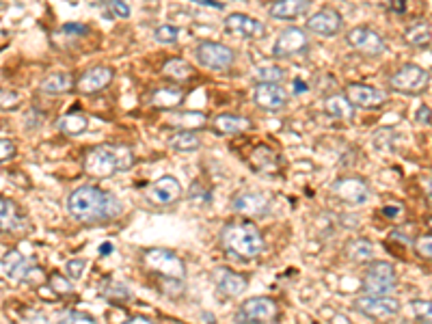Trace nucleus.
I'll return each mask as SVG.
<instances>
[{"instance_id":"nucleus-48","label":"nucleus","mask_w":432,"mask_h":324,"mask_svg":"<svg viewBox=\"0 0 432 324\" xmlns=\"http://www.w3.org/2000/svg\"><path fill=\"white\" fill-rule=\"evenodd\" d=\"M415 122H417V124H430V122H432V111H430L428 106H421V108H419Z\"/></svg>"},{"instance_id":"nucleus-22","label":"nucleus","mask_w":432,"mask_h":324,"mask_svg":"<svg viewBox=\"0 0 432 324\" xmlns=\"http://www.w3.org/2000/svg\"><path fill=\"white\" fill-rule=\"evenodd\" d=\"M311 7V0H275L268 5V16L273 20H296Z\"/></svg>"},{"instance_id":"nucleus-12","label":"nucleus","mask_w":432,"mask_h":324,"mask_svg":"<svg viewBox=\"0 0 432 324\" xmlns=\"http://www.w3.org/2000/svg\"><path fill=\"white\" fill-rule=\"evenodd\" d=\"M346 43L355 52L363 54V57H381V54L385 52V48H387L383 37L378 35L376 31L367 28V26H357V28L348 31Z\"/></svg>"},{"instance_id":"nucleus-37","label":"nucleus","mask_w":432,"mask_h":324,"mask_svg":"<svg viewBox=\"0 0 432 324\" xmlns=\"http://www.w3.org/2000/svg\"><path fill=\"white\" fill-rule=\"evenodd\" d=\"M381 214L385 216L387 221H392V223H398V221H402L404 219V214H406V207L400 203V201H389V203H385L383 207H381Z\"/></svg>"},{"instance_id":"nucleus-26","label":"nucleus","mask_w":432,"mask_h":324,"mask_svg":"<svg viewBox=\"0 0 432 324\" xmlns=\"http://www.w3.org/2000/svg\"><path fill=\"white\" fill-rule=\"evenodd\" d=\"M57 128L65 134V136H80L87 132L89 128V119L87 115H82L80 111H70L65 115H61L57 119Z\"/></svg>"},{"instance_id":"nucleus-36","label":"nucleus","mask_w":432,"mask_h":324,"mask_svg":"<svg viewBox=\"0 0 432 324\" xmlns=\"http://www.w3.org/2000/svg\"><path fill=\"white\" fill-rule=\"evenodd\" d=\"M48 288H50L54 294H59V296H68V294L74 292L72 281H70L65 275H61V273H50V277H48Z\"/></svg>"},{"instance_id":"nucleus-13","label":"nucleus","mask_w":432,"mask_h":324,"mask_svg":"<svg viewBox=\"0 0 432 324\" xmlns=\"http://www.w3.org/2000/svg\"><path fill=\"white\" fill-rule=\"evenodd\" d=\"M288 91L279 82H257L253 89V102L261 108V111H281L288 106Z\"/></svg>"},{"instance_id":"nucleus-50","label":"nucleus","mask_w":432,"mask_h":324,"mask_svg":"<svg viewBox=\"0 0 432 324\" xmlns=\"http://www.w3.org/2000/svg\"><path fill=\"white\" fill-rule=\"evenodd\" d=\"M421 186H423V193H426L428 201L432 203V178H426V180L421 182Z\"/></svg>"},{"instance_id":"nucleus-15","label":"nucleus","mask_w":432,"mask_h":324,"mask_svg":"<svg viewBox=\"0 0 432 324\" xmlns=\"http://www.w3.org/2000/svg\"><path fill=\"white\" fill-rule=\"evenodd\" d=\"M342 26H344L342 16H340L335 9H331V7L320 9V11L313 14V16L307 20V24H305V28H307L309 33H315V35H320V37H333V35H338V33L342 31Z\"/></svg>"},{"instance_id":"nucleus-51","label":"nucleus","mask_w":432,"mask_h":324,"mask_svg":"<svg viewBox=\"0 0 432 324\" xmlns=\"http://www.w3.org/2000/svg\"><path fill=\"white\" fill-rule=\"evenodd\" d=\"M193 3L205 5V7H214V9H223V3H216V0H193Z\"/></svg>"},{"instance_id":"nucleus-4","label":"nucleus","mask_w":432,"mask_h":324,"mask_svg":"<svg viewBox=\"0 0 432 324\" xmlns=\"http://www.w3.org/2000/svg\"><path fill=\"white\" fill-rule=\"evenodd\" d=\"M141 264L145 270H149L153 275H160L167 281H182L186 277L184 259L171 249H160V247L145 249L141 255Z\"/></svg>"},{"instance_id":"nucleus-1","label":"nucleus","mask_w":432,"mask_h":324,"mask_svg":"<svg viewBox=\"0 0 432 324\" xmlns=\"http://www.w3.org/2000/svg\"><path fill=\"white\" fill-rule=\"evenodd\" d=\"M68 212L72 219L85 225H102L111 223L122 216L124 207L119 199L99 186H80L68 197Z\"/></svg>"},{"instance_id":"nucleus-54","label":"nucleus","mask_w":432,"mask_h":324,"mask_svg":"<svg viewBox=\"0 0 432 324\" xmlns=\"http://www.w3.org/2000/svg\"><path fill=\"white\" fill-rule=\"evenodd\" d=\"M130 322H149L147 315H130Z\"/></svg>"},{"instance_id":"nucleus-41","label":"nucleus","mask_w":432,"mask_h":324,"mask_svg":"<svg viewBox=\"0 0 432 324\" xmlns=\"http://www.w3.org/2000/svg\"><path fill=\"white\" fill-rule=\"evenodd\" d=\"M85 266H87V261H85V259H80V257L70 259V261L65 264V273H68V277H70V279H74V281H80V279H82V275H85Z\"/></svg>"},{"instance_id":"nucleus-10","label":"nucleus","mask_w":432,"mask_h":324,"mask_svg":"<svg viewBox=\"0 0 432 324\" xmlns=\"http://www.w3.org/2000/svg\"><path fill=\"white\" fill-rule=\"evenodd\" d=\"M279 318V307L273 298L268 296H253L244 301L234 315L236 322H277Z\"/></svg>"},{"instance_id":"nucleus-6","label":"nucleus","mask_w":432,"mask_h":324,"mask_svg":"<svg viewBox=\"0 0 432 324\" xmlns=\"http://www.w3.org/2000/svg\"><path fill=\"white\" fill-rule=\"evenodd\" d=\"M355 309L365 315V318H372V320H389L394 315L400 313L402 305L398 298H394L392 294H365V296H359L355 298Z\"/></svg>"},{"instance_id":"nucleus-46","label":"nucleus","mask_w":432,"mask_h":324,"mask_svg":"<svg viewBox=\"0 0 432 324\" xmlns=\"http://www.w3.org/2000/svg\"><path fill=\"white\" fill-rule=\"evenodd\" d=\"M108 5H111V9L115 11V16H119V18H124V20L130 18V14H132L130 7L124 3V0H111V3H108Z\"/></svg>"},{"instance_id":"nucleus-35","label":"nucleus","mask_w":432,"mask_h":324,"mask_svg":"<svg viewBox=\"0 0 432 324\" xmlns=\"http://www.w3.org/2000/svg\"><path fill=\"white\" fill-rule=\"evenodd\" d=\"M20 221V214H18V207L11 199L3 197L0 199V227H3V232H11L16 227V223Z\"/></svg>"},{"instance_id":"nucleus-38","label":"nucleus","mask_w":432,"mask_h":324,"mask_svg":"<svg viewBox=\"0 0 432 324\" xmlns=\"http://www.w3.org/2000/svg\"><path fill=\"white\" fill-rule=\"evenodd\" d=\"M411 309H413V313H415L417 320H421V322H432V301L415 298V301H411Z\"/></svg>"},{"instance_id":"nucleus-47","label":"nucleus","mask_w":432,"mask_h":324,"mask_svg":"<svg viewBox=\"0 0 432 324\" xmlns=\"http://www.w3.org/2000/svg\"><path fill=\"white\" fill-rule=\"evenodd\" d=\"M61 33H65V35H87V26L85 24H65L63 28H61Z\"/></svg>"},{"instance_id":"nucleus-17","label":"nucleus","mask_w":432,"mask_h":324,"mask_svg":"<svg viewBox=\"0 0 432 324\" xmlns=\"http://www.w3.org/2000/svg\"><path fill=\"white\" fill-rule=\"evenodd\" d=\"M268 207H270V199L264 193H255V190H242L232 199V210L242 216H261L268 212Z\"/></svg>"},{"instance_id":"nucleus-21","label":"nucleus","mask_w":432,"mask_h":324,"mask_svg":"<svg viewBox=\"0 0 432 324\" xmlns=\"http://www.w3.org/2000/svg\"><path fill=\"white\" fill-rule=\"evenodd\" d=\"M225 28H227V33L244 37V39H261L266 35V24L255 20V18H249L244 14L227 16L225 18Z\"/></svg>"},{"instance_id":"nucleus-42","label":"nucleus","mask_w":432,"mask_h":324,"mask_svg":"<svg viewBox=\"0 0 432 324\" xmlns=\"http://www.w3.org/2000/svg\"><path fill=\"white\" fill-rule=\"evenodd\" d=\"M413 247H415V253H417L419 257L432 261V234H430V236H419V238L413 242Z\"/></svg>"},{"instance_id":"nucleus-39","label":"nucleus","mask_w":432,"mask_h":324,"mask_svg":"<svg viewBox=\"0 0 432 324\" xmlns=\"http://www.w3.org/2000/svg\"><path fill=\"white\" fill-rule=\"evenodd\" d=\"M153 37H156V41H160V43H173V41H178V37H180V28H176V26H171V24H162V26L156 28Z\"/></svg>"},{"instance_id":"nucleus-19","label":"nucleus","mask_w":432,"mask_h":324,"mask_svg":"<svg viewBox=\"0 0 432 324\" xmlns=\"http://www.w3.org/2000/svg\"><path fill=\"white\" fill-rule=\"evenodd\" d=\"M346 95L357 108H367V111H372V108H381L387 102L385 91L376 89V87H367V85H355V82L346 87Z\"/></svg>"},{"instance_id":"nucleus-45","label":"nucleus","mask_w":432,"mask_h":324,"mask_svg":"<svg viewBox=\"0 0 432 324\" xmlns=\"http://www.w3.org/2000/svg\"><path fill=\"white\" fill-rule=\"evenodd\" d=\"M0 149H3V151H0V160H3V162H9V160L16 158V143L3 139V143H0Z\"/></svg>"},{"instance_id":"nucleus-9","label":"nucleus","mask_w":432,"mask_h":324,"mask_svg":"<svg viewBox=\"0 0 432 324\" xmlns=\"http://www.w3.org/2000/svg\"><path fill=\"white\" fill-rule=\"evenodd\" d=\"M331 195L346 205H365L372 197V188L363 178L344 176L331 184Z\"/></svg>"},{"instance_id":"nucleus-11","label":"nucleus","mask_w":432,"mask_h":324,"mask_svg":"<svg viewBox=\"0 0 432 324\" xmlns=\"http://www.w3.org/2000/svg\"><path fill=\"white\" fill-rule=\"evenodd\" d=\"M182 197V184L173 176H162L145 190V201L153 207H169Z\"/></svg>"},{"instance_id":"nucleus-30","label":"nucleus","mask_w":432,"mask_h":324,"mask_svg":"<svg viewBox=\"0 0 432 324\" xmlns=\"http://www.w3.org/2000/svg\"><path fill=\"white\" fill-rule=\"evenodd\" d=\"M165 124L171 126V128H176V130H199V128H203L207 124V117L203 113L186 111V113L171 115Z\"/></svg>"},{"instance_id":"nucleus-18","label":"nucleus","mask_w":432,"mask_h":324,"mask_svg":"<svg viewBox=\"0 0 432 324\" xmlns=\"http://www.w3.org/2000/svg\"><path fill=\"white\" fill-rule=\"evenodd\" d=\"M212 279L216 284V290H219L223 296H230V298H238L240 294L247 292V286H249V279L244 275H238L230 268H216L212 273Z\"/></svg>"},{"instance_id":"nucleus-8","label":"nucleus","mask_w":432,"mask_h":324,"mask_svg":"<svg viewBox=\"0 0 432 324\" xmlns=\"http://www.w3.org/2000/svg\"><path fill=\"white\" fill-rule=\"evenodd\" d=\"M195 54H197L199 65H203L212 72H225L236 61L234 50L227 48L225 43H219V41H201L197 45Z\"/></svg>"},{"instance_id":"nucleus-5","label":"nucleus","mask_w":432,"mask_h":324,"mask_svg":"<svg viewBox=\"0 0 432 324\" xmlns=\"http://www.w3.org/2000/svg\"><path fill=\"white\" fill-rule=\"evenodd\" d=\"M361 288L365 294H394L398 290V275L396 268L389 261H369L363 273Z\"/></svg>"},{"instance_id":"nucleus-31","label":"nucleus","mask_w":432,"mask_h":324,"mask_svg":"<svg viewBox=\"0 0 432 324\" xmlns=\"http://www.w3.org/2000/svg\"><path fill=\"white\" fill-rule=\"evenodd\" d=\"M167 143L173 151H184V153L197 151L201 147V139L199 134H195V130H176Z\"/></svg>"},{"instance_id":"nucleus-55","label":"nucleus","mask_w":432,"mask_h":324,"mask_svg":"<svg viewBox=\"0 0 432 324\" xmlns=\"http://www.w3.org/2000/svg\"><path fill=\"white\" fill-rule=\"evenodd\" d=\"M423 223H426V227L432 232V216H426V221H423Z\"/></svg>"},{"instance_id":"nucleus-44","label":"nucleus","mask_w":432,"mask_h":324,"mask_svg":"<svg viewBox=\"0 0 432 324\" xmlns=\"http://www.w3.org/2000/svg\"><path fill=\"white\" fill-rule=\"evenodd\" d=\"M20 95L16 93V91H3L0 93V106H3V111H14V108H18L20 106Z\"/></svg>"},{"instance_id":"nucleus-27","label":"nucleus","mask_w":432,"mask_h":324,"mask_svg":"<svg viewBox=\"0 0 432 324\" xmlns=\"http://www.w3.org/2000/svg\"><path fill=\"white\" fill-rule=\"evenodd\" d=\"M76 87V80L72 74L68 72H57V74H50L41 80L39 89L43 93H50V95H59V93H68Z\"/></svg>"},{"instance_id":"nucleus-14","label":"nucleus","mask_w":432,"mask_h":324,"mask_svg":"<svg viewBox=\"0 0 432 324\" xmlns=\"http://www.w3.org/2000/svg\"><path fill=\"white\" fill-rule=\"evenodd\" d=\"M307 45H309L307 33H305L303 28L292 26V28H286V31L277 37V41H275V45H273V54H275L277 59H288V57H294V54L303 52Z\"/></svg>"},{"instance_id":"nucleus-52","label":"nucleus","mask_w":432,"mask_h":324,"mask_svg":"<svg viewBox=\"0 0 432 324\" xmlns=\"http://www.w3.org/2000/svg\"><path fill=\"white\" fill-rule=\"evenodd\" d=\"M111 253H113V244L111 242H104L99 247V255H111Z\"/></svg>"},{"instance_id":"nucleus-24","label":"nucleus","mask_w":432,"mask_h":324,"mask_svg":"<svg viewBox=\"0 0 432 324\" xmlns=\"http://www.w3.org/2000/svg\"><path fill=\"white\" fill-rule=\"evenodd\" d=\"M324 113H327L329 117L333 119H352L355 117V104L348 99L346 93H333L329 95L327 99H324Z\"/></svg>"},{"instance_id":"nucleus-16","label":"nucleus","mask_w":432,"mask_h":324,"mask_svg":"<svg viewBox=\"0 0 432 324\" xmlns=\"http://www.w3.org/2000/svg\"><path fill=\"white\" fill-rule=\"evenodd\" d=\"M35 273V261L20 251L11 249L3 255V275L11 281H26Z\"/></svg>"},{"instance_id":"nucleus-34","label":"nucleus","mask_w":432,"mask_h":324,"mask_svg":"<svg viewBox=\"0 0 432 324\" xmlns=\"http://www.w3.org/2000/svg\"><path fill=\"white\" fill-rule=\"evenodd\" d=\"M99 292H102L104 298L113 301V303H128V301H132V290H130L126 284H119V281H115V279L102 281Z\"/></svg>"},{"instance_id":"nucleus-29","label":"nucleus","mask_w":432,"mask_h":324,"mask_svg":"<svg viewBox=\"0 0 432 324\" xmlns=\"http://www.w3.org/2000/svg\"><path fill=\"white\" fill-rule=\"evenodd\" d=\"M404 41L411 48H428L432 41V28L426 20H417L413 22L406 31H404Z\"/></svg>"},{"instance_id":"nucleus-2","label":"nucleus","mask_w":432,"mask_h":324,"mask_svg":"<svg viewBox=\"0 0 432 324\" xmlns=\"http://www.w3.org/2000/svg\"><path fill=\"white\" fill-rule=\"evenodd\" d=\"M134 165V151L128 145H95L89 147L82 158V169L89 178L106 180L117 173L130 171Z\"/></svg>"},{"instance_id":"nucleus-33","label":"nucleus","mask_w":432,"mask_h":324,"mask_svg":"<svg viewBox=\"0 0 432 324\" xmlns=\"http://www.w3.org/2000/svg\"><path fill=\"white\" fill-rule=\"evenodd\" d=\"M346 255L355 264H369L372 257H374V244L369 240H365V238L350 240L348 247H346Z\"/></svg>"},{"instance_id":"nucleus-23","label":"nucleus","mask_w":432,"mask_h":324,"mask_svg":"<svg viewBox=\"0 0 432 324\" xmlns=\"http://www.w3.org/2000/svg\"><path fill=\"white\" fill-rule=\"evenodd\" d=\"M212 128L214 132L219 134H225V136H232V134H242L247 130L253 128V122L244 115H232V113H225V115H216L212 119Z\"/></svg>"},{"instance_id":"nucleus-32","label":"nucleus","mask_w":432,"mask_h":324,"mask_svg":"<svg viewBox=\"0 0 432 324\" xmlns=\"http://www.w3.org/2000/svg\"><path fill=\"white\" fill-rule=\"evenodd\" d=\"M162 76L182 85V82H188L195 76V70L184 59H169V61H165V65H162Z\"/></svg>"},{"instance_id":"nucleus-43","label":"nucleus","mask_w":432,"mask_h":324,"mask_svg":"<svg viewBox=\"0 0 432 324\" xmlns=\"http://www.w3.org/2000/svg\"><path fill=\"white\" fill-rule=\"evenodd\" d=\"M59 320H61V322H87V324L95 322V318H93L91 313H87V311H76V309L61 313Z\"/></svg>"},{"instance_id":"nucleus-3","label":"nucleus","mask_w":432,"mask_h":324,"mask_svg":"<svg viewBox=\"0 0 432 324\" xmlns=\"http://www.w3.org/2000/svg\"><path fill=\"white\" fill-rule=\"evenodd\" d=\"M221 244L232 257L249 261L264 251V236L251 221H232L221 230Z\"/></svg>"},{"instance_id":"nucleus-53","label":"nucleus","mask_w":432,"mask_h":324,"mask_svg":"<svg viewBox=\"0 0 432 324\" xmlns=\"http://www.w3.org/2000/svg\"><path fill=\"white\" fill-rule=\"evenodd\" d=\"M294 91L301 93V91H307V85L303 80H294Z\"/></svg>"},{"instance_id":"nucleus-40","label":"nucleus","mask_w":432,"mask_h":324,"mask_svg":"<svg viewBox=\"0 0 432 324\" xmlns=\"http://www.w3.org/2000/svg\"><path fill=\"white\" fill-rule=\"evenodd\" d=\"M286 78V72L281 68H261L257 70L259 82H281Z\"/></svg>"},{"instance_id":"nucleus-7","label":"nucleus","mask_w":432,"mask_h":324,"mask_svg":"<svg viewBox=\"0 0 432 324\" xmlns=\"http://www.w3.org/2000/svg\"><path fill=\"white\" fill-rule=\"evenodd\" d=\"M430 74L419 65H402L396 74L389 76V89L404 95H419L428 89Z\"/></svg>"},{"instance_id":"nucleus-25","label":"nucleus","mask_w":432,"mask_h":324,"mask_svg":"<svg viewBox=\"0 0 432 324\" xmlns=\"http://www.w3.org/2000/svg\"><path fill=\"white\" fill-rule=\"evenodd\" d=\"M251 165L259 173H277L279 171V156L275 153V149H270L266 145H259L251 153Z\"/></svg>"},{"instance_id":"nucleus-20","label":"nucleus","mask_w":432,"mask_h":324,"mask_svg":"<svg viewBox=\"0 0 432 324\" xmlns=\"http://www.w3.org/2000/svg\"><path fill=\"white\" fill-rule=\"evenodd\" d=\"M113 70L111 68H104V65H97V68H91L87 70L78 80H76V89L78 93L82 95H93V93H99L104 91L108 85L113 82Z\"/></svg>"},{"instance_id":"nucleus-49","label":"nucleus","mask_w":432,"mask_h":324,"mask_svg":"<svg viewBox=\"0 0 432 324\" xmlns=\"http://www.w3.org/2000/svg\"><path fill=\"white\" fill-rule=\"evenodd\" d=\"M406 3H409V0H394L392 9H394L396 14H404V11H406Z\"/></svg>"},{"instance_id":"nucleus-28","label":"nucleus","mask_w":432,"mask_h":324,"mask_svg":"<svg viewBox=\"0 0 432 324\" xmlns=\"http://www.w3.org/2000/svg\"><path fill=\"white\" fill-rule=\"evenodd\" d=\"M184 102V91L176 89V87H167V89H158L151 93L149 104L153 108H162V111H169V108H178Z\"/></svg>"}]
</instances>
